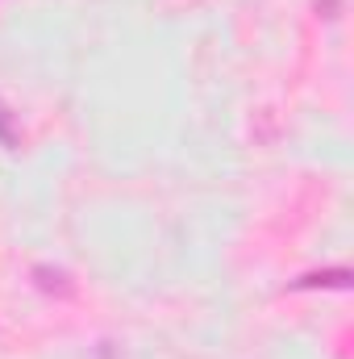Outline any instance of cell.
<instances>
[{"label":"cell","instance_id":"cell-1","mask_svg":"<svg viewBox=\"0 0 354 359\" xmlns=\"http://www.w3.org/2000/svg\"><path fill=\"white\" fill-rule=\"evenodd\" d=\"M34 288H42L46 297H59V301H71L80 288H76V280H71V271L55 268V264H34Z\"/></svg>","mask_w":354,"mask_h":359},{"label":"cell","instance_id":"cell-2","mask_svg":"<svg viewBox=\"0 0 354 359\" xmlns=\"http://www.w3.org/2000/svg\"><path fill=\"white\" fill-rule=\"evenodd\" d=\"M0 147L4 151H21V130H17V113L0 100Z\"/></svg>","mask_w":354,"mask_h":359},{"label":"cell","instance_id":"cell-3","mask_svg":"<svg viewBox=\"0 0 354 359\" xmlns=\"http://www.w3.org/2000/svg\"><path fill=\"white\" fill-rule=\"evenodd\" d=\"M317 284H334V288H346V284H351V271H346V268H334V271H321V276H300L292 288H317Z\"/></svg>","mask_w":354,"mask_h":359}]
</instances>
